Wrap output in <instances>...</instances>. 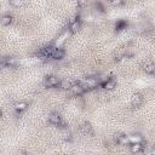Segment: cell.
<instances>
[{"mask_svg": "<svg viewBox=\"0 0 155 155\" xmlns=\"http://www.w3.org/2000/svg\"><path fill=\"white\" fill-rule=\"evenodd\" d=\"M48 124H51L53 126H57V127H61V128L67 127V124L64 122V120L62 119V116L58 113H51L48 115Z\"/></svg>", "mask_w": 155, "mask_h": 155, "instance_id": "obj_1", "label": "cell"}, {"mask_svg": "<svg viewBox=\"0 0 155 155\" xmlns=\"http://www.w3.org/2000/svg\"><path fill=\"white\" fill-rule=\"evenodd\" d=\"M59 82H61V80H59L58 76H56V75H48L44 80V86L47 87V88H56V87H58Z\"/></svg>", "mask_w": 155, "mask_h": 155, "instance_id": "obj_2", "label": "cell"}, {"mask_svg": "<svg viewBox=\"0 0 155 155\" xmlns=\"http://www.w3.org/2000/svg\"><path fill=\"white\" fill-rule=\"evenodd\" d=\"M99 87L107 90V91H110V90H114L116 87V80L114 78H108V79H103L99 84Z\"/></svg>", "mask_w": 155, "mask_h": 155, "instance_id": "obj_3", "label": "cell"}, {"mask_svg": "<svg viewBox=\"0 0 155 155\" xmlns=\"http://www.w3.org/2000/svg\"><path fill=\"white\" fill-rule=\"evenodd\" d=\"M16 59L13 57H2L1 62H0V67L1 68H13L16 65Z\"/></svg>", "mask_w": 155, "mask_h": 155, "instance_id": "obj_4", "label": "cell"}, {"mask_svg": "<svg viewBox=\"0 0 155 155\" xmlns=\"http://www.w3.org/2000/svg\"><path fill=\"white\" fill-rule=\"evenodd\" d=\"M64 56H65V51H64V48L56 46V47H54V50H53V52H52L51 59L59 61V59H63V58H64Z\"/></svg>", "mask_w": 155, "mask_h": 155, "instance_id": "obj_5", "label": "cell"}, {"mask_svg": "<svg viewBox=\"0 0 155 155\" xmlns=\"http://www.w3.org/2000/svg\"><path fill=\"white\" fill-rule=\"evenodd\" d=\"M74 96H81V94H84L86 91H85V88L79 84V82H75V84H73V86H71V88L69 90Z\"/></svg>", "mask_w": 155, "mask_h": 155, "instance_id": "obj_6", "label": "cell"}, {"mask_svg": "<svg viewBox=\"0 0 155 155\" xmlns=\"http://www.w3.org/2000/svg\"><path fill=\"white\" fill-rule=\"evenodd\" d=\"M80 28H81V21H80V19H76V21L69 23L68 31H69L70 34H75V33H78V31L80 30Z\"/></svg>", "mask_w": 155, "mask_h": 155, "instance_id": "obj_7", "label": "cell"}, {"mask_svg": "<svg viewBox=\"0 0 155 155\" xmlns=\"http://www.w3.org/2000/svg\"><path fill=\"white\" fill-rule=\"evenodd\" d=\"M28 108V103L24 102V101H19V102H16L15 105H13V109L16 111V114H21L22 111H24L25 109Z\"/></svg>", "mask_w": 155, "mask_h": 155, "instance_id": "obj_8", "label": "cell"}, {"mask_svg": "<svg viewBox=\"0 0 155 155\" xmlns=\"http://www.w3.org/2000/svg\"><path fill=\"white\" fill-rule=\"evenodd\" d=\"M130 150L132 153H143V151H145V145L143 142L142 143H132V144H130Z\"/></svg>", "mask_w": 155, "mask_h": 155, "instance_id": "obj_9", "label": "cell"}, {"mask_svg": "<svg viewBox=\"0 0 155 155\" xmlns=\"http://www.w3.org/2000/svg\"><path fill=\"white\" fill-rule=\"evenodd\" d=\"M142 102H143V97H142L139 93L133 94V96H132V98H131V105H132V107H134V108L139 107V105L142 104Z\"/></svg>", "mask_w": 155, "mask_h": 155, "instance_id": "obj_10", "label": "cell"}, {"mask_svg": "<svg viewBox=\"0 0 155 155\" xmlns=\"http://www.w3.org/2000/svg\"><path fill=\"white\" fill-rule=\"evenodd\" d=\"M116 143L120 144V145H130V139H128V136H125V134H116Z\"/></svg>", "mask_w": 155, "mask_h": 155, "instance_id": "obj_11", "label": "cell"}, {"mask_svg": "<svg viewBox=\"0 0 155 155\" xmlns=\"http://www.w3.org/2000/svg\"><path fill=\"white\" fill-rule=\"evenodd\" d=\"M80 131H81L82 134H92V133H93L92 126H91V124H88V122H84V124L80 126Z\"/></svg>", "mask_w": 155, "mask_h": 155, "instance_id": "obj_12", "label": "cell"}, {"mask_svg": "<svg viewBox=\"0 0 155 155\" xmlns=\"http://www.w3.org/2000/svg\"><path fill=\"white\" fill-rule=\"evenodd\" d=\"M143 70L147 74H155V64L153 62H145L143 64Z\"/></svg>", "mask_w": 155, "mask_h": 155, "instance_id": "obj_13", "label": "cell"}, {"mask_svg": "<svg viewBox=\"0 0 155 155\" xmlns=\"http://www.w3.org/2000/svg\"><path fill=\"white\" fill-rule=\"evenodd\" d=\"M128 139H130V143H142L143 142V137L138 133H133V134H130L128 136Z\"/></svg>", "mask_w": 155, "mask_h": 155, "instance_id": "obj_14", "label": "cell"}, {"mask_svg": "<svg viewBox=\"0 0 155 155\" xmlns=\"http://www.w3.org/2000/svg\"><path fill=\"white\" fill-rule=\"evenodd\" d=\"M71 86H73V84L70 81H68V80H61V82L58 85V88L64 90V91H68V90L71 88Z\"/></svg>", "mask_w": 155, "mask_h": 155, "instance_id": "obj_15", "label": "cell"}, {"mask_svg": "<svg viewBox=\"0 0 155 155\" xmlns=\"http://www.w3.org/2000/svg\"><path fill=\"white\" fill-rule=\"evenodd\" d=\"M12 16L10 15V13H5V15H2V17H1V24L2 25H10L11 23H12Z\"/></svg>", "mask_w": 155, "mask_h": 155, "instance_id": "obj_16", "label": "cell"}, {"mask_svg": "<svg viewBox=\"0 0 155 155\" xmlns=\"http://www.w3.org/2000/svg\"><path fill=\"white\" fill-rule=\"evenodd\" d=\"M126 27H127V22L124 21V19H120L115 23V30L116 31H121V30L126 29Z\"/></svg>", "mask_w": 155, "mask_h": 155, "instance_id": "obj_17", "label": "cell"}, {"mask_svg": "<svg viewBox=\"0 0 155 155\" xmlns=\"http://www.w3.org/2000/svg\"><path fill=\"white\" fill-rule=\"evenodd\" d=\"M63 138H64V140L70 142V140L73 139V134H71V132H69V131H64V132H63Z\"/></svg>", "mask_w": 155, "mask_h": 155, "instance_id": "obj_18", "label": "cell"}, {"mask_svg": "<svg viewBox=\"0 0 155 155\" xmlns=\"http://www.w3.org/2000/svg\"><path fill=\"white\" fill-rule=\"evenodd\" d=\"M110 4L115 7H119V6H122L124 5V0H111Z\"/></svg>", "mask_w": 155, "mask_h": 155, "instance_id": "obj_19", "label": "cell"}, {"mask_svg": "<svg viewBox=\"0 0 155 155\" xmlns=\"http://www.w3.org/2000/svg\"><path fill=\"white\" fill-rule=\"evenodd\" d=\"M10 5L15 6V7H18L22 5V1L21 0H10Z\"/></svg>", "mask_w": 155, "mask_h": 155, "instance_id": "obj_20", "label": "cell"}, {"mask_svg": "<svg viewBox=\"0 0 155 155\" xmlns=\"http://www.w3.org/2000/svg\"><path fill=\"white\" fill-rule=\"evenodd\" d=\"M87 5V0H78V7L84 8Z\"/></svg>", "mask_w": 155, "mask_h": 155, "instance_id": "obj_21", "label": "cell"}, {"mask_svg": "<svg viewBox=\"0 0 155 155\" xmlns=\"http://www.w3.org/2000/svg\"><path fill=\"white\" fill-rule=\"evenodd\" d=\"M96 8H97L99 12H104V6H103L101 2H96Z\"/></svg>", "mask_w": 155, "mask_h": 155, "instance_id": "obj_22", "label": "cell"}, {"mask_svg": "<svg viewBox=\"0 0 155 155\" xmlns=\"http://www.w3.org/2000/svg\"><path fill=\"white\" fill-rule=\"evenodd\" d=\"M153 153H155V149H154V150H153Z\"/></svg>", "mask_w": 155, "mask_h": 155, "instance_id": "obj_23", "label": "cell"}, {"mask_svg": "<svg viewBox=\"0 0 155 155\" xmlns=\"http://www.w3.org/2000/svg\"><path fill=\"white\" fill-rule=\"evenodd\" d=\"M107 1H109V2H110V1H111V0H107Z\"/></svg>", "mask_w": 155, "mask_h": 155, "instance_id": "obj_24", "label": "cell"}]
</instances>
